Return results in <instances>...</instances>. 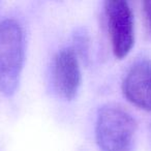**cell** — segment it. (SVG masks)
<instances>
[{
  "label": "cell",
  "instance_id": "obj_2",
  "mask_svg": "<svg viewBox=\"0 0 151 151\" xmlns=\"http://www.w3.org/2000/svg\"><path fill=\"white\" fill-rule=\"evenodd\" d=\"M25 61V36L22 25L13 18L0 20V92L16 93Z\"/></svg>",
  "mask_w": 151,
  "mask_h": 151
},
{
  "label": "cell",
  "instance_id": "obj_4",
  "mask_svg": "<svg viewBox=\"0 0 151 151\" xmlns=\"http://www.w3.org/2000/svg\"><path fill=\"white\" fill-rule=\"evenodd\" d=\"M82 76L78 55L73 48H63L55 54L51 64V82L55 93L65 101L78 94Z\"/></svg>",
  "mask_w": 151,
  "mask_h": 151
},
{
  "label": "cell",
  "instance_id": "obj_6",
  "mask_svg": "<svg viewBox=\"0 0 151 151\" xmlns=\"http://www.w3.org/2000/svg\"><path fill=\"white\" fill-rule=\"evenodd\" d=\"M75 42H76V47L73 48L75 50V52L77 53V55L81 54L82 56L86 55L88 53L89 49V38L87 35V32H85L84 30L77 32L75 36Z\"/></svg>",
  "mask_w": 151,
  "mask_h": 151
},
{
  "label": "cell",
  "instance_id": "obj_7",
  "mask_svg": "<svg viewBox=\"0 0 151 151\" xmlns=\"http://www.w3.org/2000/svg\"><path fill=\"white\" fill-rule=\"evenodd\" d=\"M143 13H144L149 30L151 32V1H145L143 3Z\"/></svg>",
  "mask_w": 151,
  "mask_h": 151
},
{
  "label": "cell",
  "instance_id": "obj_3",
  "mask_svg": "<svg viewBox=\"0 0 151 151\" xmlns=\"http://www.w3.org/2000/svg\"><path fill=\"white\" fill-rule=\"evenodd\" d=\"M112 51L117 58L127 56L134 44V13L124 0H108L104 5Z\"/></svg>",
  "mask_w": 151,
  "mask_h": 151
},
{
  "label": "cell",
  "instance_id": "obj_5",
  "mask_svg": "<svg viewBox=\"0 0 151 151\" xmlns=\"http://www.w3.org/2000/svg\"><path fill=\"white\" fill-rule=\"evenodd\" d=\"M122 92L132 105L151 112V60H138L129 67L122 81Z\"/></svg>",
  "mask_w": 151,
  "mask_h": 151
},
{
  "label": "cell",
  "instance_id": "obj_1",
  "mask_svg": "<svg viewBox=\"0 0 151 151\" xmlns=\"http://www.w3.org/2000/svg\"><path fill=\"white\" fill-rule=\"evenodd\" d=\"M138 123L118 104H107L99 110L95 121V142L101 151H134Z\"/></svg>",
  "mask_w": 151,
  "mask_h": 151
}]
</instances>
